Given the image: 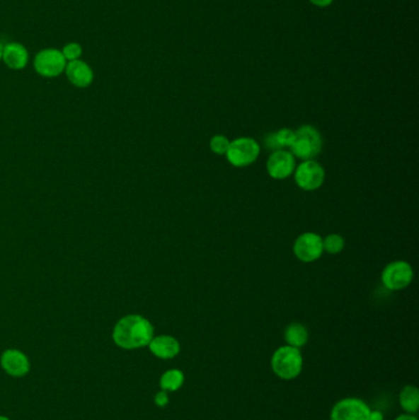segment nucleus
<instances>
[{"instance_id":"f257e3e1","label":"nucleus","mask_w":419,"mask_h":420,"mask_svg":"<svg viewBox=\"0 0 419 420\" xmlns=\"http://www.w3.org/2000/svg\"><path fill=\"white\" fill-rule=\"evenodd\" d=\"M154 337V327L149 320L140 315H128L122 317L113 328L112 338L122 349H139L149 346Z\"/></svg>"},{"instance_id":"f3484780","label":"nucleus","mask_w":419,"mask_h":420,"mask_svg":"<svg viewBox=\"0 0 419 420\" xmlns=\"http://www.w3.org/2000/svg\"><path fill=\"white\" fill-rule=\"evenodd\" d=\"M400 404L408 414L417 413L419 408V391L415 386H406L400 393Z\"/></svg>"},{"instance_id":"a211bd4d","label":"nucleus","mask_w":419,"mask_h":420,"mask_svg":"<svg viewBox=\"0 0 419 420\" xmlns=\"http://www.w3.org/2000/svg\"><path fill=\"white\" fill-rule=\"evenodd\" d=\"M185 383V375L181 370L171 369L163 373L160 378V387L166 392H175L182 387Z\"/></svg>"},{"instance_id":"7ed1b4c3","label":"nucleus","mask_w":419,"mask_h":420,"mask_svg":"<svg viewBox=\"0 0 419 420\" xmlns=\"http://www.w3.org/2000/svg\"><path fill=\"white\" fill-rule=\"evenodd\" d=\"M294 158L314 160L321 153L322 136L315 127L303 126L295 132L293 144L290 146Z\"/></svg>"},{"instance_id":"a878e982","label":"nucleus","mask_w":419,"mask_h":420,"mask_svg":"<svg viewBox=\"0 0 419 420\" xmlns=\"http://www.w3.org/2000/svg\"><path fill=\"white\" fill-rule=\"evenodd\" d=\"M3 45L0 43V62H1V56H3Z\"/></svg>"},{"instance_id":"39448f33","label":"nucleus","mask_w":419,"mask_h":420,"mask_svg":"<svg viewBox=\"0 0 419 420\" xmlns=\"http://www.w3.org/2000/svg\"><path fill=\"white\" fill-rule=\"evenodd\" d=\"M66 58L61 49L45 48L33 58V68L43 78H57L66 70Z\"/></svg>"},{"instance_id":"f03ea898","label":"nucleus","mask_w":419,"mask_h":420,"mask_svg":"<svg viewBox=\"0 0 419 420\" xmlns=\"http://www.w3.org/2000/svg\"><path fill=\"white\" fill-rule=\"evenodd\" d=\"M272 370L278 378L293 380L298 378L303 370V355L299 348L285 346L275 350L272 356Z\"/></svg>"},{"instance_id":"393cba45","label":"nucleus","mask_w":419,"mask_h":420,"mask_svg":"<svg viewBox=\"0 0 419 420\" xmlns=\"http://www.w3.org/2000/svg\"><path fill=\"white\" fill-rule=\"evenodd\" d=\"M395 420H418L417 416H412V414H402V416H397Z\"/></svg>"},{"instance_id":"f8f14e48","label":"nucleus","mask_w":419,"mask_h":420,"mask_svg":"<svg viewBox=\"0 0 419 420\" xmlns=\"http://www.w3.org/2000/svg\"><path fill=\"white\" fill-rule=\"evenodd\" d=\"M64 73H66L67 79L69 80L70 84L74 85L76 88L85 89L93 84V70L86 62L81 61V59L68 62Z\"/></svg>"},{"instance_id":"b1692460","label":"nucleus","mask_w":419,"mask_h":420,"mask_svg":"<svg viewBox=\"0 0 419 420\" xmlns=\"http://www.w3.org/2000/svg\"><path fill=\"white\" fill-rule=\"evenodd\" d=\"M370 420H384V416H382L381 412H370Z\"/></svg>"},{"instance_id":"4be33fe9","label":"nucleus","mask_w":419,"mask_h":420,"mask_svg":"<svg viewBox=\"0 0 419 420\" xmlns=\"http://www.w3.org/2000/svg\"><path fill=\"white\" fill-rule=\"evenodd\" d=\"M154 402L155 404L158 407H166L168 404V392L166 391H160V392L156 393L154 397Z\"/></svg>"},{"instance_id":"423d86ee","label":"nucleus","mask_w":419,"mask_h":420,"mask_svg":"<svg viewBox=\"0 0 419 420\" xmlns=\"http://www.w3.org/2000/svg\"><path fill=\"white\" fill-rule=\"evenodd\" d=\"M415 276L410 263L405 261L391 262L382 271V284L389 290H402L412 283Z\"/></svg>"},{"instance_id":"aec40b11","label":"nucleus","mask_w":419,"mask_h":420,"mask_svg":"<svg viewBox=\"0 0 419 420\" xmlns=\"http://www.w3.org/2000/svg\"><path fill=\"white\" fill-rule=\"evenodd\" d=\"M62 53L67 62L78 61L80 57L83 56V47L78 42L67 43L66 46L62 48Z\"/></svg>"},{"instance_id":"ddd939ff","label":"nucleus","mask_w":419,"mask_h":420,"mask_svg":"<svg viewBox=\"0 0 419 420\" xmlns=\"http://www.w3.org/2000/svg\"><path fill=\"white\" fill-rule=\"evenodd\" d=\"M1 61L11 70H23L30 61L28 48L19 42H11L3 47Z\"/></svg>"},{"instance_id":"dca6fc26","label":"nucleus","mask_w":419,"mask_h":420,"mask_svg":"<svg viewBox=\"0 0 419 420\" xmlns=\"http://www.w3.org/2000/svg\"><path fill=\"white\" fill-rule=\"evenodd\" d=\"M294 138H295V132L288 128H283L277 133L270 134L265 138V146L268 149L285 150V148H290L293 144Z\"/></svg>"},{"instance_id":"0eeeda50","label":"nucleus","mask_w":419,"mask_h":420,"mask_svg":"<svg viewBox=\"0 0 419 420\" xmlns=\"http://www.w3.org/2000/svg\"><path fill=\"white\" fill-rule=\"evenodd\" d=\"M325 168L315 160H305L294 170L295 182L304 191H316L325 181Z\"/></svg>"},{"instance_id":"9d476101","label":"nucleus","mask_w":419,"mask_h":420,"mask_svg":"<svg viewBox=\"0 0 419 420\" xmlns=\"http://www.w3.org/2000/svg\"><path fill=\"white\" fill-rule=\"evenodd\" d=\"M295 170V158L287 150H275L267 160V171L275 180H285L292 176Z\"/></svg>"},{"instance_id":"2eb2a0df","label":"nucleus","mask_w":419,"mask_h":420,"mask_svg":"<svg viewBox=\"0 0 419 420\" xmlns=\"http://www.w3.org/2000/svg\"><path fill=\"white\" fill-rule=\"evenodd\" d=\"M285 342L288 346L294 348H302L309 341V332L306 327L302 323H290L285 332Z\"/></svg>"},{"instance_id":"4468645a","label":"nucleus","mask_w":419,"mask_h":420,"mask_svg":"<svg viewBox=\"0 0 419 420\" xmlns=\"http://www.w3.org/2000/svg\"><path fill=\"white\" fill-rule=\"evenodd\" d=\"M149 349L159 359H173L180 353V343L173 336L153 337Z\"/></svg>"},{"instance_id":"6e6552de","label":"nucleus","mask_w":419,"mask_h":420,"mask_svg":"<svg viewBox=\"0 0 419 420\" xmlns=\"http://www.w3.org/2000/svg\"><path fill=\"white\" fill-rule=\"evenodd\" d=\"M370 408L359 398H345L337 402L331 412V420H370Z\"/></svg>"},{"instance_id":"5701e85b","label":"nucleus","mask_w":419,"mask_h":420,"mask_svg":"<svg viewBox=\"0 0 419 420\" xmlns=\"http://www.w3.org/2000/svg\"><path fill=\"white\" fill-rule=\"evenodd\" d=\"M312 4L317 5V6H327V5L331 4L333 0H310Z\"/></svg>"},{"instance_id":"bb28decb","label":"nucleus","mask_w":419,"mask_h":420,"mask_svg":"<svg viewBox=\"0 0 419 420\" xmlns=\"http://www.w3.org/2000/svg\"><path fill=\"white\" fill-rule=\"evenodd\" d=\"M0 420H10L8 416H0Z\"/></svg>"},{"instance_id":"1a4fd4ad","label":"nucleus","mask_w":419,"mask_h":420,"mask_svg":"<svg viewBox=\"0 0 419 420\" xmlns=\"http://www.w3.org/2000/svg\"><path fill=\"white\" fill-rule=\"evenodd\" d=\"M323 253V243L320 235L305 233L300 235L294 243V255L302 262H315Z\"/></svg>"},{"instance_id":"9b49d317","label":"nucleus","mask_w":419,"mask_h":420,"mask_svg":"<svg viewBox=\"0 0 419 420\" xmlns=\"http://www.w3.org/2000/svg\"><path fill=\"white\" fill-rule=\"evenodd\" d=\"M0 364L5 373L13 378H23L30 373V360L21 350H5L0 358Z\"/></svg>"},{"instance_id":"6ab92c4d","label":"nucleus","mask_w":419,"mask_h":420,"mask_svg":"<svg viewBox=\"0 0 419 420\" xmlns=\"http://www.w3.org/2000/svg\"><path fill=\"white\" fill-rule=\"evenodd\" d=\"M322 243H323V251H326L330 255H337L342 252L345 248V238L337 233H332L326 238H322Z\"/></svg>"},{"instance_id":"412c9836","label":"nucleus","mask_w":419,"mask_h":420,"mask_svg":"<svg viewBox=\"0 0 419 420\" xmlns=\"http://www.w3.org/2000/svg\"><path fill=\"white\" fill-rule=\"evenodd\" d=\"M210 150L217 155H225L230 146V140L224 136H215L210 139Z\"/></svg>"},{"instance_id":"20e7f679","label":"nucleus","mask_w":419,"mask_h":420,"mask_svg":"<svg viewBox=\"0 0 419 420\" xmlns=\"http://www.w3.org/2000/svg\"><path fill=\"white\" fill-rule=\"evenodd\" d=\"M226 158L235 168H246L256 161L260 155V144L252 138H238L230 141Z\"/></svg>"}]
</instances>
